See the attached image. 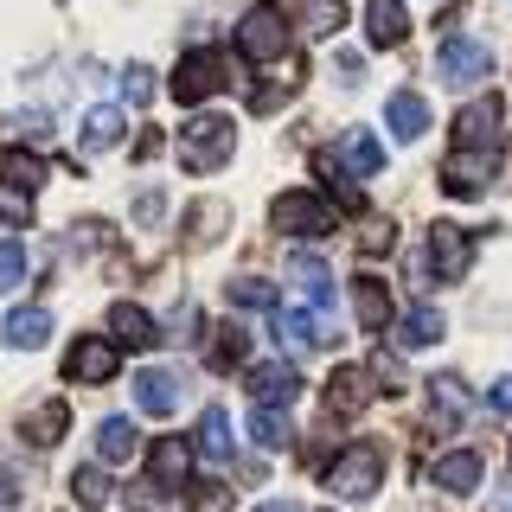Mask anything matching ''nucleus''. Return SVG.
Returning <instances> with one entry per match:
<instances>
[{"instance_id": "32", "label": "nucleus", "mask_w": 512, "mask_h": 512, "mask_svg": "<svg viewBox=\"0 0 512 512\" xmlns=\"http://www.w3.org/2000/svg\"><path fill=\"white\" fill-rule=\"evenodd\" d=\"M250 442H256V448H288L282 410H250Z\"/></svg>"}, {"instance_id": "24", "label": "nucleus", "mask_w": 512, "mask_h": 512, "mask_svg": "<svg viewBox=\"0 0 512 512\" xmlns=\"http://www.w3.org/2000/svg\"><path fill=\"white\" fill-rule=\"evenodd\" d=\"M186 474H192V442L160 436V442H154V480H160V487H180Z\"/></svg>"}, {"instance_id": "20", "label": "nucleus", "mask_w": 512, "mask_h": 512, "mask_svg": "<svg viewBox=\"0 0 512 512\" xmlns=\"http://www.w3.org/2000/svg\"><path fill=\"white\" fill-rule=\"evenodd\" d=\"M384 122H391L397 141H423V135H429V103H423L416 90H397L391 103H384Z\"/></svg>"}, {"instance_id": "42", "label": "nucleus", "mask_w": 512, "mask_h": 512, "mask_svg": "<svg viewBox=\"0 0 512 512\" xmlns=\"http://www.w3.org/2000/svg\"><path fill=\"white\" fill-rule=\"evenodd\" d=\"M135 218L141 224H160V218H167V192H141V199H135Z\"/></svg>"}, {"instance_id": "30", "label": "nucleus", "mask_w": 512, "mask_h": 512, "mask_svg": "<svg viewBox=\"0 0 512 512\" xmlns=\"http://www.w3.org/2000/svg\"><path fill=\"white\" fill-rule=\"evenodd\" d=\"M397 340H404V346H436L442 340V314L436 308H410L404 327H397Z\"/></svg>"}, {"instance_id": "16", "label": "nucleus", "mask_w": 512, "mask_h": 512, "mask_svg": "<svg viewBox=\"0 0 512 512\" xmlns=\"http://www.w3.org/2000/svg\"><path fill=\"white\" fill-rule=\"evenodd\" d=\"M333 160H340L352 180H372V173L384 167V148H378V135H372V128H346V135L333 141Z\"/></svg>"}, {"instance_id": "44", "label": "nucleus", "mask_w": 512, "mask_h": 512, "mask_svg": "<svg viewBox=\"0 0 512 512\" xmlns=\"http://www.w3.org/2000/svg\"><path fill=\"white\" fill-rule=\"evenodd\" d=\"M13 506H20V480L0 468V512H13Z\"/></svg>"}, {"instance_id": "25", "label": "nucleus", "mask_w": 512, "mask_h": 512, "mask_svg": "<svg viewBox=\"0 0 512 512\" xmlns=\"http://www.w3.org/2000/svg\"><path fill=\"white\" fill-rule=\"evenodd\" d=\"M192 448H199L205 461H218V468H224V461H231V416H224V410H205V416H199V436H192Z\"/></svg>"}, {"instance_id": "6", "label": "nucleus", "mask_w": 512, "mask_h": 512, "mask_svg": "<svg viewBox=\"0 0 512 512\" xmlns=\"http://www.w3.org/2000/svg\"><path fill=\"white\" fill-rule=\"evenodd\" d=\"M436 71H442L448 90H474V84H487V77H493V52H487V45H474V39H448L442 58H436Z\"/></svg>"}, {"instance_id": "19", "label": "nucleus", "mask_w": 512, "mask_h": 512, "mask_svg": "<svg viewBox=\"0 0 512 512\" xmlns=\"http://www.w3.org/2000/svg\"><path fill=\"white\" fill-rule=\"evenodd\" d=\"M352 314H359L365 333H384L391 327V288H384L378 276H359L352 282Z\"/></svg>"}, {"instance_id": "34", "label": "nucleus", "mask_w": 512, "mask_h": 512, "mask_svg": "<svg viewBox=\"0 0 512 512\" xmlns=\"http://www.w3.org/2000/svg\"><path fill=\"white\" fill-rule=\"evenodd\" d=\"M154 71H148V64H128V71H122V103H135V109H148L154 103Z\"/></svg>"}, {"instance_id": "18", "label": "nucleus", "mask_w": 512, "mask_h": 512, "mask_svg": "<svg viewBox=\"0 0 512 512\" xmlns=\"http://www.w3.org/2000/svg\"><path fill=\"white\" fill-rule=\"evenodd\" d=\"M135 404L148 410V416L180 410V372H167V365H148V372L135 378Z\"/></svg>"}, {"instance_id": "47", "label": "nucleus", "mask_w": 512, "mask_h": 512, "mask_svg": "<svg viewBox=\"0 0 512 512\" xmlns=\"http://www.w3.org/2000/svg\"><path fill=\"white\" fill-rule=\"evenodd\" d=\"M500 512H512V493H506V500H500Z\"/></svg>"}, {"instance_id": "4", "label": "nucleus", "mask_w": 512, "mask_h": 512, "mask_svg": "<svg viewBox=\"0 0 512 512\" xmlns=\"http://www.w3.org/2000/svg\"><path fill=\"white\" fill-rule=\"evenodd\" d=\"M269 224H276L282 237H327L333 224H340V212H333L320 192H282V199L269 205Z\"/></svg>"}, {"instance_id": "37", "label": "nucleus", "mask_w": 512, "mask_h": 512, "mask_svg": "<svg viewBox=\"0 0 512 512\" xmlns=\"http://www.w3.org/2000/svg\"><path fill=\"white\" fill-rule=\"evenodd\" d=\"M231 301H237V308H276V288L256 282V276H237L231 282Z\"/></svg>"}, {"instance_id": "1", "label": "nucleus", "mask_w": 512, "mask_h": 512, "mask_svg": "<svg viewBox=\"0 0 512 512\" xmlns=\"http://www.w3.org/2000/svg\"><path fill=\"white\" fill-rule=\"evenodd\" d=\"M500 167V96H474L455 116V160L442 167L448 192H480Z\"/></svg>"}, {"instance_id": "13", "label": "nucleus", "mask_w": 512, "mask_h": 512, "mask_svg": "<svg viewBox=\"0 0 512 512\" xmlns=\"http://www.w3.org/2000/svg\"><path fill=\"white\" fill-rule=\"evenodd\" d=\"M365 39H372L378 52L404 45L410 39V7L404 0H365Z\"/></svg>"}, {"instance_id": "23", "label": "nucleus", "mask_w": 512, "mask_h": 512, "mask_svg": "<svg viewBox=\"0 0 512 512\" xmlns=\"http://www.w3.org/2000/svg\"><path fill=\"white\" fill-rule=\"evenodd\" d=\"M0 333H7V346H20V352L45 346V340H52V308H13Z\"/></svg>"}, {"instance_id": "5", "label": "nucleus", "mask_w": 512, "mask_h": 512, "mask_svg": "<svg viewBox=\"0 0 512 512\" xmlns=\"http://www.w3.org/2000/svg\"><path fill=\"white\" fill-rule=\"evenodd\" d=\"M237 52L250 64H282L288 58V20L276 7H250L244 20H237Z\"/></svg>"}, {"instance_id": "40", "label": "nucleus", "mask_w": 512, "mask_h": 512, "mask_svg": "<svg viewBox=\"0 0 512 512\" xmlns=\"http://www.w3.org/2000/svg\"><path fill=\"white\" fill-rule=\"evenodd\" d=\"M128 506H135V512H160V506H167V487H160V480H135V487H128Z\"/></svg>"}, {"instance_id": "8", "label": "nucleus", "mask_w": 512, "mask_h": 512, "mask_svg": "<svg viewBox=\"0 0 512 512\" xmlns=\"http://www.w3.org/2000/svg\"><path fill=\"white\" fill-rule=\"evenodd\" d=\"M224 90V58L218 52H186L180 71H173V96L180 103H205V96Z\"/></svg>"}, {"instance_id": "28", "label": "nucleus", "mask_w": 512, "mask_h": 512, "mask_svg": "<svg viewBox=\"0 0 512 512\" xmlns=\"http://www.w3.org/2000/svg\"><path fill=\"white\" fill-rule=\"evenodd\" d=\"M122 135H128L122 109H90V116H84V154H103V148H116Z\"/></svg>"}, {"instance_id": "41", "label": "nucleus", "mask_w": 512, "mask_h": 512, "mask_svg": "<svg viewBox=\"0 0 512 512\" xmlns=\"http://www.w3.org/2000/svg\"><path fill=\"white\" fill-rule=\"evenodd\" d=\"M391 244H397V224L391 218H372V224H365V256H384Z\"/></svg>"}, {"instance_id": "35", "label": "nucleus", "mask_w": 512, "mask_h": 512, "mask_svg": "<svg viewBox=\"0 0 512 512\" xmlns=\"http://www.w3.org/2000/svg\"><path fill=\"white\" fill-rule=\"evenodd\" d=\"M186 506L192 512H231V487H224V480H199V487L186 493Z\"/></svg>"}, {"instance_id": "11", "label": "nucleus", "mask_w": 512, "mask_h": 512, "mask_svg": "<svg viewBox=\"0 0 512 512\" xmlns=\"http://www.w3.org/2000/svg\"><path fill=\"white\" fill-rule=\"evenodd\" d=\"M301 397V378H295V365H256L250 372V404L256 410H282V404H295Z\"/></svg>"}, {"instance_id": "7", "label": "nucleus", "mask_w": 512, "mask_h": 512, "mask_svg": "<svg viewBox=\"0 0 512 512\" xmlns=\"http://www.w3.org/2000/svg\"><path fill=\"white\" fill-rule=\"evenodd\" d=\"M468 256H474V244L461 224H448V218L429 224V276L436 282H461L468 276Z\"/></svg>"}, {"instance_id": "36", "label": "nucleus", "mask_w": 512, "mask_h": 512, "mask_svg": "<svg viewBox=\"0 0 512 512\" xmlns=\"http://www.w3.org/2000/svg\"><path fill=\"white\" fill-rule=\"evenodd\" d=\"M26 282V250L20 237H0V288H20Z\"/></svg>"}, {"instance_id": "31", "label": "nucleus", "mask_w": 512, "mask_h": 512, "mask_svg": "<svg viewBox=\"0 0 512 512\" xmlns=\"http://www.w3.org/2000/svg\"><path fill=\"white\" fill-rule=\"evenodd\" d=\"M71 493H77V506H109V493H116V487H109V474L103 468H96V461H90V468H77L71 474Z\"/></svg>"}, {"instance_id": "3", "label": "nucleus", "mask_w": 512, "mask_h": 512, "mask_svg": "<svg viewBox=\"0 0 512 512\" xmlns=\"http://www.w3.org/2000/svg\"><path fill=\"white\" fill-rule=\"evenodd\" d=\"M237 148V128L224 122V116H192L180 128V160H186V173H218L224 160H231Z\"/></svg>"}, {"instance_id": "14", "label": "nucleus", "mask_w": 512, "mask_h": 512, "mask_svg": "<svg viewBox=\"0 0 512 512\" xmlns=\"http://www.w3.org/2000/svg\"><path fill=\"white\" fill-rule=\"evenodd\" d=\"M288 282H295L301 308H314V314L333 308V276H327V263H320V256H288Z\"/></svg>"}, {"instance_id": "2", "label": "nucleus", "mask_w": 512, "mask_h": 512, "mask_svg": "<svg viewBox=\"0 0 512 512\" xmlns=\"http://www.w3.org/2000/svg\"><path fill=\"white\" fill-rule=\"evenodd\" d=\"M327 493H340V500H372L378 493V480H384V448H372V442H352V448H340V455L327 461Z\"/></svg>"}, {"instance_id": "45", "label": "nucleus", "mask_w": 512, "mask_h": 512, "mask_svg": "<svg viewBox=\"0 0 512 512\" xmlns=\"http://www.w3.org/2000/svg\"><path fill=\"white\" fill-rule=\"evenodd\" d=\"M493 410H500V416H512V378H500V384H493Z\"/></svg>"}, {"instance_id": "27", "label": "nucleus", "mask_w": 512, "mask_h": 512, "mask_svg": "<svg viewBox=\"0 0 512 512\" xmlns=\"http://www.w3.org/2000/svg\"><path fill=\"white\" fill-rule=\"evenodd\" d=\"M135 448H141L135 423H128V416H103V429H96V455H103V461H128Z\"/></svg>"}, {"instance_id": "17", "label": "nucleus", "mask_w": 512, "mask_h": 512, "mask_svg": "<svg viewBox=\"0 0 512 512\" xmlns=\"http://www.w3.org/2000/svg\"><path fill=\"white\" fill-rule=\"evenodd\" d=\"M109 346H122V352L154 346V320H148V308H135V301H116V308H109Z\"/></svg>"}, {"instance_id": "10", "label": "nucleus", "mask_w": 512, "mask_h": 512, "mask_svg": "<svg viewBox=\"0 0 512 512\" xmlns=\"http://www.w3.org/2000/svg\"><path fill=\"white\" fill-rule=\"evenodd\" d=\"M64 378H71V384H109V378H116V346L96 340V333L77 340L71 359H64Z\"/></svg>"}, {"instance_id": "21", "label": "nucleus", "mask_w": 512, "mask_h": 512, "mask_svg": "<svg viewBox=\"0 0 512 512\" xmlns=\"http://www.w3.org/2000/svg\"><path fill=\"white\" fill-rule=\"evenodd\" d=\"M365 397H372V378H365L359 365H340V372L327 378V410L333 416H359Z\"/></svg>"}, {"instance_id": "33", "label": "nucleus", "mask_w": 512, "mask_h": 512, "mask_svg": "<svg viewBox=\"0 0 512 512\" xmlns=\"http://www.w3.org/2000/svg\"><path fill=\"white\" fill-rule=\"evenodd\" d=\"M301 20H308L314 39H327V32L346 26V7H340V0H308V7H301Z\"/></svg>"}, {"instance_id": "12", "label": "nucleus", "mask_w": 512, "mask_h": 512, "mask_svg": "<svg viewBox=\"0 0 512 512\" xmlns=\"http://www.w3.org/2000/svg\"><path fill=\"white\" fill-rule=\"evenodd\" d=\"M429 480H436L442 493H480V480H487V461H480L474 448H448L436 468H429Z\"/></svg>"}, {"instance_id": "46", "label": "nucleus", "mask_w": 512, "mask_h": 512, "mask_svg": "<svg viewBox=\"0 0 512 512\" xmlns=\"http://www.w3.org/2000/svg\"><path fill=\"white\" fill-rule=\"evenodd\" d=\"M256 512H295V506H288V500H269V506H256Z\"/></svg>"}, {"instance_id": "39", "label": "nucleus", "mask_w": 512, "mask_h": 512, "mask_svg": "<svg viewBox=\"0 0 512 512\" xmlns=\"http://www.w3.org/2000/svg\"><path fill=\"white\" fill-rule=\"evenodd\" d=\"M0 218H7V224H32V192L0 186Z\"/></svg>"}, {"instance_id": "22", "label": "nucleus", "mask_w": 512, "mask_h": 512, "mask_svg": "<svg viewBox=\"0 0 512 512\" xmlns=\"http://www.w3.org/2000/svg\"><path fill=\"white\" fill-rule=\"evenodd\" d=\"M295 90H301V58H282V71L263 77V84L250 90V109H256V116H269V109H282Z\"/></svg>"}, {"instance_id": "9", "label": "nucleus", "mask_w": 512, "mask_h": 512, "mask_svg": "<svg viewBox=\"0 0 512 512\" xmlns=\"http://www.w3.org/2000/svg\"><path fill=\"white\" fill-rule=\"evenodd\" d=\"M468 410H474V397H468V384H461L455 372L429 378V429H461Z\"/></svg>"}, {"instance_id": "38", "label": "nucleus", "mask_w": 512, "mask_h": 512, "mask_svg": "<svg viewBox=\"0 0 512 512\" xmlns=\"http://www.w3.org/2000/svg\"><path fill=\"white\" fill-rule=\"evenodd\" d=\"M237 359H244V327H224L218 340H212V365H218V372H231Z\"/></svg>"}, {"instance_id": "29", "label": "nucleus", "mask_w": 512, "mask_h": 512, "mask_svg": "<svg viewBox=\"0 0 512 512\" xmlns=\"http://www.w3.org/2000/svg\"><path fill=\"white\" fill-rule=\"evenodd\" d=\"M64 429H71V410L64 404H39L26 416V442H64Z\"/></svg>"}, {"instance_id": "26", "label": "nucleus", "mask_w": 512, "mask_h": 512, "mask_svg": "<svg viewBox=\"0 0 512 512\" xmlns=\"http://www.w3.org/2000/svg\"><path fill=\"white\" fill-rule=\"evenodd\" d=\"M39 180H45V160L32 154V148H7V154H0V186L39 192Z\"/></svg>"}, {"instance_id": "15", "label": "nucleus", "mask_w": 512, "mask_h": 512, "mask_svg": "<svg viewBox=\"0 0 512 512\" xmlns=\"http://www.w3.org/2000/svg\"><path fill=\"white\" fill-rule=\"evenodd\" d=\"M276 333L295 352H308V346H333V320L327 314H314V308H276Z\"/></svg>"}, {"instance_id": "43", "label": "nucleus", "mask_w": 512, "mask_h": 512, "mask_svg": "<svg viewBox=\"0 0 512 512\" xmlns=\"http://www.w3.org/2000/svg\"><path fill=\"white\" fill-rule=\"evenodd\" d=\"M160 148H167V135H160V128H148V135H141V141H135V160H154Z\"/></svg>"}]
</instances>
